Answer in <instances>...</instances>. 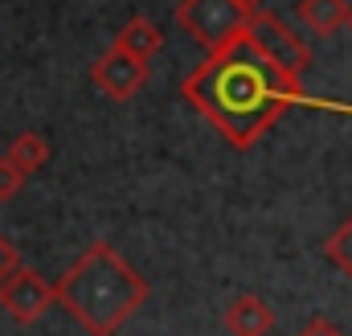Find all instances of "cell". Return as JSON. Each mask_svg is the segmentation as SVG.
Listing matches in <instances>:
<instances>
[{"mask_svg": "<svg viewBox=\"0 0 352 336\" xmlns=\"http://www.w3.org/2000/svg\"><path fill=\"white\" fill-rule=\"evenodd\" d=\"M54 287L58 304L94 336H115V328L127 324L152 295V283L111 242L87 246Z\"/></svg>", "mask_w": 352, "mask_h": 336, "instance_id": "obj_2", "label": "cell"}, {"mask_svg": "<svg viewBox=\"0 0 352 336\" xmlns=\"http://www.w3.org/2000/svg\"><path fill=\"white\" fill-rule=\"evenodd\" d=\"M246 37L263 50L278 70H287L291 78H303V70L311 66V50H307V41H299V33L287 29V21L274 17V12H266V8H258V12L250 17Z\"/></svg>", "mask_w": 352, "mask_h": 336, "instance_id": "obj_4", "label": "cell"}, {"mask_svg": "<svg viewBox=\"0 0 352 336\" xmlns=\"http://www.w3.org/2000/svg\"><path fill=\"white\" fill-rule=\"evenodd\" d=\"M295 336H344V333H340L328 316H316V320H307V324H303Z\"/></svg>", "mask_w": 352, "mask_h": 336, "instance_id": "obj_14", "label": "cell"}, {"mask_svg": "<svg viewBox=\"0 0 352 336\" xmlns=\"http://www.w3.org/2000/svg\"><path fill=\"white\" fill-rule=\"evenodd\" d=\"M90 83L98 86L107 98L127 103V98H135V94L144 90V83H148V62L135 58V54H127V50H119V45H111V50L90 66Z\"/></svg>", "mask_w": 352, "mask_h": 336, "instance_id": "obj_6", "label": "cell"}, {"mask_svg": "<svg viewBox=\"0 0 352 336\" xmlns=\"http://www.w3.org/2000/svg\"><path fill=\"white\" fill-rule=\"evenodd\" d=\"M8 160L21 168L25 176H33V172H41L45 160H50V140H41L37 132H25V136H16L8 144Z\"/></svg>", "mask_w": 352, "mask_h": 336, "instance_id": "obj_10", "label": "cell"}, {"mask_svg": "<svg viewBox=\"0 0 352 336\" xmlns=\"http://www.w3.org/2000/svg\"><path fill=\"white\" fill-rule=\"evenodd\" d=\"M242 4H246V8H250V12H258V8H263L266 0H242Z\"/></svg>", "mask_w": 352, "mask_h": 336, "instance_id": "obj_15", "label": "cell"}, {"mask_svg": "<svg viewBox=\"0 0 352 336\" xmlns=\"http://www.w3.org/2000/svg\"><path fill=\"white\" fill-rule=\"evenodd\" d=\"M21 189H25V172L4 156V160H0V201H12Z\"/></svg>", "mask_w": 352, "mask_h": 336, "instance_id": "obj_12", "label": "cell"}, {"mask_svg": "<svg viewBox=\"0 0 352 336\" xmlns=\"http://www.w3.org/2000/svg\"><path fill=\"white\" fill-rule=\"evenodd\" d=\"M119 50H127V54H135V58H144V62H152L160 50H164V29L156 25V21H148V17H131L123 29H119V41H115Z\"/></svg>", "mask_w": 352, "mask_h": 336, "instance_id": "obj_9", "label": "cell"}, {"mask_svg": "<svg viewBox=\"0 0 352 336\" xmlns=\"http://www.w3.org/2000/svg\"><path fill=\"white\" fill-rule=\"evenodd\" d=\"M324 254H328V262L340 271V275H349L352 279V213L324 238Z\"/></svg>", "mask_w": 352, "mask_h": 336, "instance_id": "obj_11", "label": "cell"}, {"mask_svg": "<svg viewBox=\"0 0 352 336\" xmlns=\"http://www.w3.org/2000/svg\"><path fill=\"white\" fill-rule=\"evenodd\" d=\"M250 17L254 12L242 0H180L176 4V25L205 54H217V50L234 45L238 37H246Z\"/></svg>", "mask_w": 352, "mask_h": 336, "instance_id": "obj_3", "label": "cell"}, {"mask_svg": "<svg viewBox=\"0 0 352 336\" xmlns=\"http://www.w3.org/2000/svg\"><path fill=\"white\" fill-rule=\"evenodd\" d=\"M295 12H299L303 29H311L316 37H332L336 29L352 25L349 0H299V4H295Z\"/></svg>", "mask_w": 352, "mask_h": 336, "instance_id": "obj_8", "label": "cell"}, {"mask_svg": "<svg viewBox=\"0 0 352 336\" xmlns=\"http://www.w3.org/2000/svg\"><path fill=\"white\" fill-rule=\"evenodd\" d=\"M188 107H197L234 148H254L266 132L287 115V107L303 103V86L278 70L250 37L209 54L180 86Z\"/></svg>", "mask_w": 352, "mask_h": 336, "instance_id": "obj_1", "label": "cell"}, {"mask_svg": "<svg viewBox=\"0 0 352 336\" xmlns=\"http://www.w3.org/2000/svg\"><path fill=\"white\" fill-rule=\"evenodd\" d=\"M16 266H21V251H16V246H12V242L0 234V283H4V279L16 271Z\"/></svg>", "mask_w": 352, "mask_h": 336, "instance_id": "obj_13", "label": "cell"}, {"mask_svg": "<svg viewBox=\"0 0 352 336\" xmlns=\"http://www.w3.org/2000/svg\"><path fill=\"white\" fill-rule=\"evenodd\" d=\"M58 300V287L45 283L37 271L16 266L4 283H0V308L16 320V324H37L45 316V308Z\"/></svg>", "mask_w": 352, "mask_h": 336, "instance_id": "obj_5", "label": "cell"}, {"mask_svg": "<svg viewBox=\"0 0 352 336\" xmlns=\"http://www.w3.org/2000/svg\"><path fill=\"white\" fill-rule=\"evenodd\" d=\"M221 324H226L230 336H270L274 324H278V316H274V308L266 304L263 295L242 291V295H234V300L226 304Z\"/></svg>", "mask_w": 352, "mask_h": 336, "instance_id": "obj_7", "label": "cell"}]
</instances>
